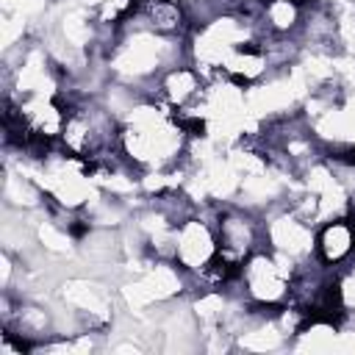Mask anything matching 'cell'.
<instances>
[{
    "label": "cell",
    "instance_id": "8992f818",
    "mask_svg": "<svg viewBox=\"0 0 355 355\" xmlns=\"http://www.w3.org/2000/svg\"><path fill=\"white\" fill-rule=\"evenodd\" d=\"M313 258L333 272L355 261V214L330 216L316 225Z\"/></svg>",
    "mask_w": 355,
    "mask_h": 355
},
{
    "label": "cell",
    "instance_id": "5b68a950",
    "mask_svg": "<svg viewBox=\"0 0 355 355\" xmlns=\"http://www.w3.org/2000/svg\"><path fill=\"white\" fill-rule=\"evenodd\" d=\"M313 236L316 227L302 219L297 211H291L286 202L275 205L263 214V241L275 252L286 255L294 263H302L313 258Z\"/></svg>",
    "mask_w": 355,
    "mask_h": 355
},
{
    "label": "cell",
    "instance_id": "3957f363",
    "mask_svg": "<svg viewBox=\"0 0 355 355\" xmlns=\"http://www.w3.org/2000/svg\"><path fill=\"white\" fill-rule=\"evenodd\" d=\"M216 205H197L191 214L175 222L172 261L183 269L186 280L202 275L219 258V239L214 225Z\"/></svg>",
    "mask_w": 355,
    "mask_h": 355
},
{
    "label": "cell",
    "instance_id": "7a4b0ae2",
    "mask_svg": "<svg viewBox=\"0 0 355 355\" xmlns=\"http://www.w3.org/2000/svg\"><path fill=\"white\" fill-rule=\"evenodd\" d=\"M294 266H297L294 261H288L286 255H280L263 244L239 266L233 288L244 297V302L252 311L280 313L288 302Z\"/></svg>",
    "mask_w": 355,
    "mask_h": 355
},
{
    "label": "cell",
    "instance_id": "277c9868",
    "mask_svg": "<svg viewBox=\"0 0 355 355\" xmlns=\"http://www.w3.org/2000/svg\"><path fill=\"white\" fill-rule=\"evenodd\" d=\"M219 255L233 266H241L258 247H263V214L244 208L239 202L216 205L214 211Z\"/></svg>",
    "mask_w": 355,
    "mask_h": 355
},
{
    "label": "cell",
    "instance_id": "6da1fadb",
    "mask_svg": "<svg viewBox=\"0 0 355 355\" xmlns=\"http://www.w3.org/2000/svg\"><path fill=\"white\" fill-rule=\"evenodd\" d=\"M189 144L191 133L186 122L150 94H141L119 116V150L141 178L183 169Z\"/></svg>",
    "mask_w": 355,
    "mask_h": 355
}]
</instances>
